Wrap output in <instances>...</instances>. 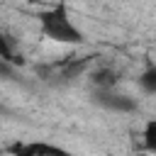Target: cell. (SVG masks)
<instances>
[{"label":"cell","instance_id":"1","mask_svg":"<svg viewBox=\"0 0 156 156\" xmlns=\"http://www.w3.org/2000/svg\"><path fill=\"white\" fill-rule=\"evenodd\" d=\"M39 24H41V32L54 41H66V44H80L83 41V32L71 22L66 5H56L51 10H44L39 15Z\"/></svg>","mask_w":156,"mask_h":156},{"label":"cell","instance_id":"2","mask_svg":"<svg viewBox=\"0 0 156 156\" xmlns=\"http://www.w3.org/2000/svg\"><path fill=\"white\" fill-rule=\"evenodd\" d=\"M7 151L12 156H73L66 149L54 146V144H46V141H29V144H20L17 141V144L7 146Z\"/></svg>","mask_w":156,"mask_h":156},{"label":"cell","instance_id":"3","mask_svg":"<svg viewBox=\"0 0 156 156\" xmlns=\"http://www.w3.org/2000/svg\"><path fill=\"white\" fill-rule=\"evenodd\" d=\"M95 102L107 107V110H117V112H132L136 107V102L129 95H122V93H115V90H98Z\"/></svg>","mask_w":156,"mask_h":156},{"label":"cell","instance_id":"4","mask_svg":"<svg viewBox=\"0 0 156 156\" xmlns=\"http://www.w3.org/2000/svg\"><path fill=\"white\" fill-rule=\"evenodd\" d=\"M93 83L98 85V90H112V85L117 83V73L110 71V68H100L93 76Z\"/></svg>","mask_w":156,"mask_h":156},{"label":"cell","instance_id":"5","mask_svg":"<svg viewBox=\"0 0 156 156\" xmlns=\"http://www.w3.org/2000/svg\"><path fill=\"white\" fill-rule=\"evenodd\" d=\"M139 85L146 90V93H156V68H146L139 78Z\"/></svg>","mask_w":156,"mask_h":156},{"label":"cell","instance_id":"6","mask_svg":"<svg viewBox=\"0 0 156 156\" xmlns=\"http://www.w3.org/2000/svg\"><path fill=\"white\" fill-rule=\"evenodd\" d=\"M144 146L149 151H156V119L146 122V127H144Z\"/></svg>","mask_w":156,"mask_h":156}]
</instances>
